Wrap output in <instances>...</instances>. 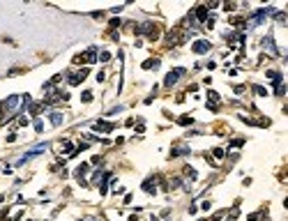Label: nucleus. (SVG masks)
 Wrapping results in <instances>:
<instances>
[{
  "mask_svg": "<svg viewBox=\"0 0 288 221\" xmlns=\"http://www.w3.org/2000/svg\"><path fill=\"white\" fill-rule=\"evenodd\" d=\"M210 48V42H196L194 44V51L196 53H203V51H208Z\"/></svg>",
  "mask_w": 288,
  "mask_h": 221,
  "instance_id": "obj_2",
  "label": "nucleus"
},
{
  "mask_svg": "<svg viewBox=\"0 0 288 221\" xmlns=\"http://www.w3.org/2000/svg\"><path fill=\"white\" fill-rule=\"evenodd\" d=\"M182 74H184V69H175V72H171V74H168V79H166V85H173Z\"/></svg>",
  "mask_w": 288,
  "mask_h": 221,
  "instance_id": "obj_1",
  "label": "nucleus"
},
{
  "mask_svg": "<svg viewBox=\"0 0 288 221\" xmlns=\"http://www.w3.org/2000/svg\"><path fill=\"white\" fill-rule=\"evenodd\" d=\"M51 122L53 125H60V122H62V115H60V113H51Z\"/></svg>",
  "mask_w": 288,
  "mask_h": 221,
  "instance_id": "obj_3",
  "label": "nucleus"
}]
</instances>
